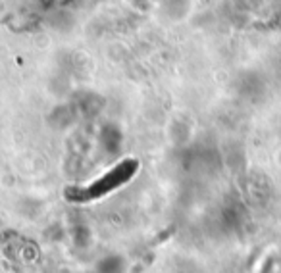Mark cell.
<instances>
[{
  "label": "cell",
  "mask_w": 281,
  "mask_h": 273,
  "mask_svg": "<svg viewBox=\"0 0 281 273\" xmlns=\"http://www.w3.org/2000/svg\"><path fill=\"white\" fill-rule=\"evenodd\" d=\"M135 170V162H125L123 166H118L114 172H110L106 177H102L100 181H96L93 187H89L85 190V198H89V196H94V194H102L106 190H110L112 187H116L119 185L121 181H125Z\"/></svg>",
  "instance_id": "6da1fadb"
}]
</instances>
